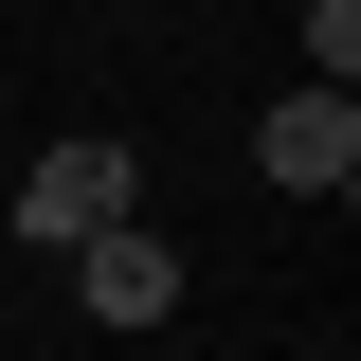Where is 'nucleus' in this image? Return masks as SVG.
Wrapping results in <instances>:
<instances>
[{
    "label": "nucleus",
    "mask_w": 361,
    "mask_h": 361,
    "mask_svg": "<svg viewBox=\"0 0 361 361\" xmlns=\"http://www.w3.org/2000/svg\"><path fill=\"white\" fill-rule=\"evenodd\" d=\"M109 217H145V163H127V145H109V127L37 145V180H18V235H37V253H90Z\"/></svg>",
    "instance_id": "1"
},
{
    "label": "nucleus",
    "mask_w": 361,
    "mask_h": 361,
    "mask_svg": "<svg viewBox=\"0 0 361 361\" xmlns=\"http://www.w3.org/2000/svg\"><path fill=\"white\" fill-rule=\"evenodd\" d=\"M253 163L289 180V199H343L361 180V90H289V109L253 127Z\"/></svg>",
    "instance_id": "2"
},
{
    "label": "nucleus",
    "mask_w": 361,
    "mask_h": 361,
    "mask_svg": "<svg viewBox=\"0 0 361 361\" xmlns=\"http://www.w3.org/2000/svg\"><path fill=\"white\" fill-rule=\"evenodd\" d=\"M73 289H90V325H163V307H180V253H163L145 217H109V235L73 253Z\"/></svg>",
    "instance_id": "3"
},
{
    "label": "nucleus",
    "mask_w": 361,
    "mask_h": 361,
    "mask_svg": "<svg viewBox=\"0 0 361 361\" xmlns=\"http://www.w3.org/2000/svg\"><path fill=\"white\" fill-rule=\"evenodd\" d=\"M361 73V0H307V90H343Z\"/></svg>",
    "instance_id": "4"
}]
</instances>
